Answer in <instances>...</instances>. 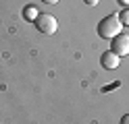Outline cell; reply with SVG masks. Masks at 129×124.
I'll return each mask as SVG.
<instances>
[{
    "instance_id": "1",
    "label": "cell",
    "mask_w": 129,
    "mask_h": 124,
    "mask_svg": "<svg viewBox=\"0 0 129 124\" xmlns=\"http://www.w3.org/2000/svg\"><path fill=\"white\" fill-rule=\"evenodd\" d=\"M121 29H123V23L119 21V15H108L98 23V35L104 39H112L121 33Z\"/></svg>"
},
{
    "instance_id": "2",
    "label": "cell",
    "mask_w": 129,
    "mask_h": 124,
    "mask_svg": "<svg viewBox=\"0 0 129 124\" xmlns=\"http://www.w3.org/2000/svg\"><path fill=\"white\" fill-rule=\"evenodd\" d=\"M36 29L40 33H44V35H52V33H56V29H58V21H56L52 15L42 13L36 19Z\"/></svg>"
},
{
    "instance_id": "3",
    "label": "cell",
    "mask_w": 129,
    "mask_h": 124,
    "mask_svg": "<svg viewBox=\"0 0 129 124\" xmlns=\"http://www.w3.org/2000/svg\"><path fill=\"white\" fill-rule=\"evenodd\" d=\"M110 41H112V44H110V50H112L119 58L129 54V35H127V33H119V35H115Z\"/></svg>"
},
{
    "instance_id": "4",
    "label": "cell",
    "mask_w": 129,
    "mask_h": 124,
    "mask_svg": "<svg viewBox=\"0 0 129 124\" xmlns=\"http://www.w3.org/2000/svg\"><path fill=\"white\" fill-rule=\"evenodd\" d=\"M100 62H102V66H104L106 70H115V68H119V64H121L119 56L112 52V50H108V52H102Z\"/></svg>"
},
{
    "instance_id": "5",
    "label": "cell",
    "mask_w": 129,
    "mask_h": 124,
    "mask_svg": "<svg viewBox=\"0 0 129 124\" xmlns=\"http://www.w3.org/2000/svg\"><path fill=\"white\" fill-rule=\"evenodd\" d=\"M23 17H25V21H29V23L34 21V23H36V19L40 17V11H38L34 4H29V6H25V8H23Z\"/></svg>"
},
{
    "instance_id": "6",
    "label": "cell",
    "mask_w": 129,
    "mask_h": 124,
    "mask_svg": "<svg viewBox=\"0 0 129 124\" xmlns=\"http://www.w3.org/2000/svg\"><path fill=\"white\" fill-rule=\"evenodd\" d=\"M119 21L123 23V25H129V8H125V11L119 13Z\"/></svg>"
},
{
    "instance_id": "7",
    "label": "cell",
    "mask_w": 129,
    "mask_h": 124,
    "mask_svg": "<svg viewBox=\"0 0 129 124\" xmlns=\"http://www.w3.org/2000/svg\"><path fill=\"white\" fill-rule=\"evenodd\" d=\"M83 2H85L87 6H96V4H98V2H100V0H83Z\"/></svg>"
},
{
    "instance_id": "8",
    "label": "cell",
    "mask_w": 129,
    "mask_h": 124,
    "mask_svg": "<svg viewBox=\"0 0 129 124\" xmlns=\"http://www.w3.org/2000/svg\"><path fill=\"white\" fill-rule=\"evenodd\" d=\"M121 124H129V114H125L123 118H121Z\"/></svg>"
},
{
    "instance_id": "9",
    "label": "cell",
    "mask_w": 129,
    "mask_h": 124,
    "mask_svg": "<svg viewBox=\"0 0 129 124\" xmlns=\"http://www.w3.org/2000/svg\"><path fill=\"white\" fill-rule=\"evenodd\" d=\"M42 2H44V4H56L58 0H42Z\"/></svg>"
},
{
    "instance_id": "10",
    "label": "cell",
    "mask_w": 129,
    "mask_h": 124,
    "mask_svg": "<svg viewBox=\"0 0 129 124\" xmlns=\"http://www.w3.org/2000/svg\"><path fill=\"white\" fill-rule=\"evenodd\" d=\"M119 2L123 4V6H129V0H119Z\"/></svg>"
}]
</instances>
